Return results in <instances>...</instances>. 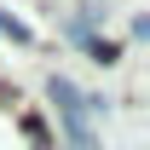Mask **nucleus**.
Segmentation results:
<instances>
[{
    "mask_svg": "<svg viewBox=\"0 0 150 150\" xmlns=\"http://www.w3.org/2000/svg\"><path fill=\"white\" fill-rule=\"evenodd\" d=\"M52 104H58V121H64V133H69V144L75 150H98L93 144V127H87V110H98L93 98H81L64 75H52Z\"/></svg>",
    "mask_w": 150,
    "mask_h": 150,
    "instance_id": "nucleus-1",
    "label": "nucleus"
},
{
    "mask_svg": "<svg viewBox=\"0 0 150 150\" xmlns=\"http://www.w3.org/2000/svg\"><path fill=\"white\" fill-rule=\"evenodd\" d=\"M0 29H6V35H12V40H29V29H23V23H12V18H6V12H0Z\"/></svg>",
    "mask_w": 150,
    "mask_h": 150,
    "instance_id": "nucleus-2",
    "label": "nucleus"
}]
</instances>
